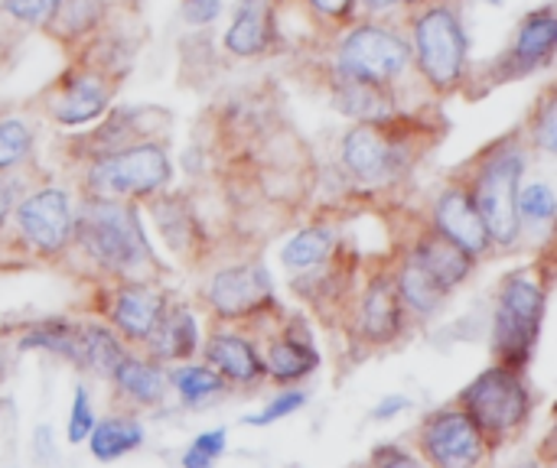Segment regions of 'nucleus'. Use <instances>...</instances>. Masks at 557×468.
<instances>
[{
  "instance_id": "f257e3e1",
  "label": "nucleus",
  "mask_w": 557,
  "mask_h": 468,
  "mask_svg": "<svg viewBox=\"0 0 557 468\" xmlns=\"http://www.w3.org/2000/svg\"><path fill=\"white\" fill-rule=\"evenodd\" d=\"M72 241H78L98 267L127 280H144V267H153L140 215L124 199L88 195L75 215Z\"/></svg>"
},
{
  "instance_id": "f03ea898",
  "label": "nucleus",
  "mask_w": 557,
  "mask_h": 468,
  "mask_svg": "<svg viewBox=\"0 0 557 468\" xmlns=\"http://www.w3.org/2000/svg\"><path fill=\"white\" fill-rule=\"evenodd\" d=\"M525 169V150L519 137L493 143L473 166V176L467 182L473 205L490 231V241L499 248H516L522 235L519 222V186Z\"/></svg>"
},
{
  "instance_id": "7ed1b4c3",
  "label": "nucleus",
  "mask_w": 557,
  "mask_h": 468,
  "mask_svg": "<svg viewBox=\"0 0 557 468\" xmlns=\"http://www.w3.org/2000/svg\"><path fill=\"white\" fill-rule=\"evenodd\" d=\"M411 59L437 94H454L470 65V42L460 10L450 0L414 7L411 16Z\"/></svg>"
},
{
  "instance_id": "20e7f679",
  "label": "nucleus",
  "mask_w": 557,
  "mask_h": 468,
  "mask_svg": "<svg viewBox=\"0 0 557 468\" xmlns=\"http://www.w3.org/2000/svg\"><path fill=\"white\" fill-rule=\"evenodd\" d=\"M548 309V283L535 277V270H516L503 280L493 326V352L496 365L522 371L535 352V339Z\"/></svg>"
},
{
  "instance_id": "39448f33",
  "label": "nucleus",
  "mask_w": 557,
  "mask_h": 468,
  "mask_svg": "<svg viewBox=\"0 0 557 468\" xmlns=\"http://www.w3.org/2000/svg\"><path fill=\"white\" fill-rule=\"evenodd\" d=\"M457 407L470 414V420L483 430L490 446H503L519 440L529 427L532 394L525 388L522 371L493 365L457 397Z\"/></svg>"
},
{
  "instance_id": "423d86ee",
  "label": "nucleus",
  "mask_w": 557,
  "mask_h": 468,
  "mask_svg": "<svg viewBox=\"0 0 557 468\" xmlns=\"http://www.w3.org/2000/svg\"><path fill=\"white\" fill-rule=\"evenodd\" d=\"M170 153L157 140H134L111 153L91 156L85 169L91 195L108 199H150L170 186Z\"/></svg>"
},
{
  "instance_id": "0eeeda50",
  "label": "nucleus",
  "mask_w": 557,
  "mask_h": 468,
  "mask_svg": "<svg viewBox=\"0 0 557 468\" xmlns=\"http://www.w3.org/2000/svg\"><path fill=\"white\" fill-rule=\"evenodd\" d=\"M339 156L356 182L392 186L411 169L414 147H411V137L395 127V114H388L382 121H359L343 137Z\"/></svg>"
},
{
  "instance_id": "6e6552de",
  "label": "nucleus",
  "mask_w": 557,
  "mask_h": 468,
  "mask_svg": "<svg viewBox=\"0 0 557 468\" xmlns=\"http://www.w3.org/2000/svg\"><path fill=\"white\" fill-rule=\"evenodd\" d=\"M411 65V46L385 23H356L339 36L336 46V75L388 85L398 81Z\"/></svg>"
},
{
  "instance_id": "1a4fd4ad",
  "label": "nucleus",
  "mask_w": 557,
  "mask_h": 468,
  "mask_svg": "<svg viewBox=\"0 0 557 468\" xmlns=\"http://www.w3.org/2000/svg\"><path fill=\"white\" fill-rule=\"evenodd\" d=\"M117 78L98 65H72L65 75H59V81L46 91L42 107L46 114L62 124V127H82V124H95L111 111V98H114Z\"/></svg>"
},
{
  "instance_id": "9d476101",
  "label": "nucleus",
  "mask_w": 557,
  "mask_h": 468,
  "mask_svg": "<svg viewBox=\"0 0 557 468\" xmlns=\"http://www.w3.org/2000/svg\"><path fill=\"white\" fill-rule=\"evenodd\" d=\"M13 218H16L20 241L36 254L52 257L72 244L75 212H72L69 192L59 186H46V189H36L26 199H20L13 205Z\"/></svg>"
},
{
  "instance_id": "9b49d317",
  "label": "nucleus",
  "mask_w": 557,
  "mask_h": 468,
  "mask_svg": "<svg viewBox=\"0 0 557 468\" xmlns=\"http://www.w3.org/2000/svg\"><path fill=\"white\" fill-rule=\"evenodd\" d=\"M418 450L421 456L437 468H467L480 466L486 459V437L470 420L463 407H447L431 414L418 430Z\"/></svg>"
},
{
  "instance_id": "f8f14e48",
  "label": "nucleus",
  "mask_w": 557,
  "mask_h": 468,
  "mask_svg": "<svg viewBox=\"0 0 557 468\" xmlns=\"http://www.w3.org/2000/svg\"><path fill=\"white\" fill-rule=\"evenodd\" d=\"M206 303L219 319H245L274 306L271 274L261 264H238L219 270L206 287Z\"/></svg>"
},
{
  "instance_id": "ddd939ff",
  "label": "nucleus",
  "mask_w": 557,
  "mask_h": 468,
  "mask_svg": "<svg viewBox=\"0 0 557 468\" xmlns=\"http://www.w3.org/2000/svg\"><path fill=\"white\" fill-rule=\"evenodd\" d=\"M434 231L441 238H447L450 244L463 248L473 257H483L493 248L490 231H486V225H483V218H480V212L473 205V195H470L467 182H460V179L450 182L437 195V202H434Z\"/></svg>"
},
{
  "instance_id": "4468645a",
  "label": "nucleus",
  "mask_w": 557,
  "mask_h": 468,
  "mask_svg": "<svg viewBox=\"0 0 557 468\" xmlns=\"http://www.w3.org/2000/svg\"><path fill=\"white\" fill-rule=\"evenodd\" d=\"M166 309V293L147 280H124L108 300V322L127 342H147Z\"/></svg>"
},
{
  "instance_id": "2eb2a0df",
  "label": "nucleus",
  "mask_w": 557,
  "mask_h": 468,
  "mask_svg": "<svg viewBox=\"0 0 557 468\" xmlns=\"http://www.w3.org/2000/svg\"><path fill=\"white\" fill-rule=\"evenodd\" d=\"M557 46V16L555 7H542L535 13H529L522 23H519V33L509 46V52L503 55V65H506V81L516 78V75H525V72H535L542 65L552 62Z\"/></svg>"
},
{
  "instance_id": "dca6fc26",
  "label": "nucleus",
  "mask_w": 557,
  "mask_h": 468,
  "mask_svg": "<svg viewBox=\"0 0 557 468\" xmlns=\"http://www.w3.org/2000/svg\"><path fill=\"white\" fill-rule=\"evenodd\" d=\"M408 309L395 290L392 277H375L359 300V332L372 345H388L401 339Z\"/></svg>"
},
{
  "instance_id": "f3484780",
  "label": "nucleus",
  "mask_w": 557,
  "mask_h": 468,
  "mask_svg": "<svg viewBox=\"0 0 557 468\" xmlns=\"http://www.w3.org/2000/svg\"><path fill=\"white\" fill-rule=\"evenodd\" d=\"M261 362H264V375L268 378H274L277 384H290V381H304L307 375L317 371L320 352L313 349L307 332L297 336V319H294L287 332L271 339V345H268Z\"/></svg>"
},
{
  "instance_id": "a211bd4d",
  "label": "nucleus",
  "mask_w": 557,
  "mask_h": 468,
  "mask_svg": "<svg viewBox=\"0 0 557 468\" xmlns=\"http://www.w3.org/2000/svg\"><path fill=\"white\" fill-rule=\"evenodd\" d=\"M271 3L274 0H242L235 10L232 26L225 29V52L238 59H251L271 49L274 26H271Z\"/></svg>"
},
{
  "instance_id": "6ab92c4d",
  "label": "nucleus",
  "mask_w": 557,
  "mask_h": 468,
  "mask_svg": "<svg viewBox=\"0 0 557 468\" xmlns=\"http://www.w3.org/2000/svg\"><path fill=\"white\" fill-rule=\"evenodd\" d=\"M206 362L235 384H255L258 378H264V362L255 352V345L238 336V332H215L206 342Z\"/></svg>"
},
{
  "instance_id": "aec40b11",
  "label": "nucleus",
  "mask_w": 557,
  "mask_h": 468,
  "mask_svg": "<svg viewBox=\"0 0 557 468\" xmlns=\"http://www.w3.org/2000/svg\"><path fill=\"white\" fill-rule=\"evenodd\" d=\"M117 394L124 401H131L134 407H157L163 397H166V371L160 368V362L153 358H134V355H124L121 365L114 368L111 375Z\"/></svg>"
},
{
  "instance_id": "412c9836",
  "label": "nucleus",
  "mask_w": 557,
  "mask_h": 468,
  "mask_svg": "<svg viewBox=\"0 0 557 468\" xmlns=\"http://www.w3.org/2000/svg\"><path fill=\"white\" fill-rule=\"evenodd\" d=\"M411 254L437 277V283L450 293V290H457L470 274H473V264H476V257L473 254H467L463 248H457V244H450L447 238H441L437 231H431V235H421L418 238V244L411 248Z\"/></svg>"
},
{
  "instance_id": "4be33fe9",
  "label": "nucleus",
  "mask_w": 557,
  "mask_h": 468,
  "mask_svg": "<svg viewBox=\"0 0 557 468\" xmlns=\"http://www.w3.org/2000/svg\"><path fill=\"white\" fill-rule=\"evenodd\" d=\"M150 349V358L166 365V362H186L193 358L196 345H199V332H196V319L189 309L176 306V309H163L157 329L150 332V339L144 342Z\"/></svg>"
},
{
  "instance_id": "5701e85b",
  "label": "nucleus",
  "mask_w": 557,
  "mask_h": 468,
  "mask_svg": "<svg viewBox=\"0 0 557 468\" xmlns=\"http://www.w3.org/2000/svg\"><path fill=\"white\" fill-rule=\"evenodd\" d=\"M104 16H108V0H59L55 13L42 29L62 46H78L101 29Z\"/></svg>"
},
{
  "instance_id": "b1692460",
  "label": "nucleus",
  "mask_w": 557,
  "mask_h": 468,
  "mask_svg": "<svg viewBox=\"0 0 557 468\" xmlns=\"http://www.w3.org/2000/svg\"><path fill=\"white\" fill-rule=\"evenodd\" d=\"M395 290L405 303L408 313L414 316H431L441 309V303L447 300V290L437 283V277L408 251V257L401 261V270L395 277Z\"/></svg>"
},
{
  "instance_id": "393cba45",
  "label": "nucleus",
  "mask_w": 557,
  "mask_h": 468,
  "mask_svg": "<svg viewBox=\"0 0 557 468\" xmlns=\"http://www.w3.org/2000/svg\"><path fill=\"white\" fill-rule=\"evenodd\" d=\"M333 104L356 121H382L395 114L388 85H372V81H356V78H339V75L333 78Z\"/></svg>"
},
{
  "instance_id": "a878e982",
  "label": "nucleus",
  "mask_w": 557,
  "mask_h": 468,
  "mask_svg": "<svg viewBox=\"0 0 557 468\" xmlns=\"http://www.w3.org/2000/svg\"><path fill=\"white\" fill-rule=\"evenodd\" d=\"M124 355L127 352L117 342L114 329L95 326V322L78 326V362H75L78 368H85V371H91L98 378H111Z\"/></svg>"
},
{
  "instance_id": "bb28decb",
  "label": "nucleus",
  "mask_w": 557,
  "mask_h": 468,
  "mask_svg": "<svg viewBox=\"0 0 557 468\" xmlns=\"http://www.w3.org/2000/svg\"><path fill=\"white\" fill-rule=\"evenodd\" d=\"M140 443H144V427L134 417H108L104 423H95L88 433L91 456L101 463H114L131 450H137Z\"/></svg>"
},
{
  "instance_id": "cd10ccee",
  "label": "nucleus",
  "mask_w": 557,
  "mask_h": 468,
  "mask_svg": "<svg viewBox=\"0 0 557 468\" xmlns=\"http://www.w3.org/2000/svg\"><path fill=\"white\" fill-rule=\"evenodd\" d=\"M333 254V231L330 228H307L287 241L281 251V261L290 274H310L323 267Z\"/></svg>"
},
{
  "instance_id": "c85d7f7f",
  "label": "nucleus",
  "mask_w": 557,
  "mask_h": 468,
  "mask_svg": "<svg viewBox=\"0 0 557 468\" xmlns=\"http://www.w3.org/2000/svg\"><path fill=\"white\" fill-rule=\"evenodd\" d=\"M20 349H39V352H49V355H59L65 362H78V322H69V319H46L39 326H33Z\"/></svg>"
},
{
  "instance_id": "c756f323",
  "label": "nucleus",
  "mask_w": 557,
  "mask_h": 468,
  "mask_svg": "<svg viewBox=\"0 0 557 468\" xmlns=\"http://www.w3.org/2000/svg\"><path fill=\"white\" fill-rule=\"evenodd\" d=\"M170 384L189 407H199L225 391V378L212 365H180L170 375Z\"/></svg>"
},
{
  "instance_id": "7c9ffc66",
  "label": "nucleus",
  "mask_w": 557,
  "mask_h": 468,
  "mask_svg": "<svg viewBox=\"0 0 557 468\" xmlns=\"http://www.w3.org/2000/svg\"><path fill=\"white\" fill-rule=\"evenodd\" d=\"M519 222L522 225H542L545 231L555 225L557 218V199L555 189L548 182H529V186H519Z\"/></svg>"
},
{
  "instance_id": "2f4dec72",
  "label": "nucleus",
  "mask_w": 557,
  "mask_h": 468,
  "mask_svg": "<svg viewBox=\"0 0 557 468\" xmlns=\"http://www.w3.org/2000/svg\"><path fill=\"white\" fill-rule=\"evenodd\" d=\"M29 153H33V130L16 117L0 121V173L23 166Z\"/></svg>"
},
{
  "instance_id": "473e14b6",
  "label": "nucleus",
  "mask_w": 557,
  "mask_h": 468,
  "mask_svg": "<svg viewBox=\"0 0 557 468\" xmlns=\"http://www.w3.org/2000/svg\"><path fill=\"white\" fill-rule=\"evenodd\" d=\"M532 143L542 150V153H555L557 150V98L555 88H548L532 114Z\"/></svg>"
},
{
  "instance_id": "72a5a7b5",
  "label": "nucleus",
  "mask_w": 557,
  "mask_h": 468,
  "mask_svg": "<svg viewBox=\"0 0 557 468\" xmlns=\"http://www.w3.org/2000/svg\"><path fill=\"white\" fill-rule=\"evenodd\" d=\"M225 440L228 433L225 430H209V433H199L193 440V446L183 453V466L186 468H206L212 466L222 453H225Z\"/></svg>"
},
{
  "instance_id": "f704fd0d",
  "label": "nucleus",
  "mask_w": 557,
  "mask_h": 468,
  "mask_svg": "<svg viewBox=\"0 0 557 468\" xmlns=\"http://www.w3.org/2000/svg\"><path fill=\"white\" fill-rule=\"evenodd\" d=\"M0 7H3V13L10 20H16L23 26H39L42 29L49 23V16L55 13L59 0H0Z\"/></svg>"
},
{
  "instance_id": "c9c22d12",
  "label": "nucleus",
  "mask_w": 557,
  "mask_h": 468,
  "mask_svg": "<svg viewBox=\"0 0 557 468\" xmlns=\"http://www.w3.org/2000/svg\"><path fill=\"white\" fill-rule=\"evenodd\" d=\"M307 404V394L304 391H281L261 414H255V417H248L245 423L248 427H271V423H277V420H284V417H290L294 410H300Z\"/></svg>"
},
{
  "instance_id": "e433bc0d",
  "label": "nucleus",
  "mask_w": 557,
  "mask_h": 468,
  "mask_svg": "<svg viewBox=\"0 0 557 468\" xmlns=\"http://www.w3.org/2000/svg\"><path fill=\"white\" fill-rule=\"evenodd\" d=\"M95 427V410H91V401H88V391L85 388H75V397H72V417H69V443L78 446L88 440Z\"/></svg>"
},
{
  "instance_id": "4c0bfd02",
  "label": "nucleus",
  "mask_w": 557,
  "mask_h": 468,
  "mask_svg": "<svg viewBox=\"0 0 557 468\" xmlns=\"http://www.w3.org/2000/svg\"><path fill=\"white\" fill-rule=\"evenodd\" d=\"M180 7L189 26H209L222 13V0H180Z\"/></svg>"
},
{
  "instance_id": "58836bf2",
  "label": "nucleus",
  "mask_w": 557,
  "mask_h": 468,
  "mask_svg": "<svg viewBox=\"0 0 557 468\" xmlns=\"http://www.w3.org/2000/svg\"><path fill=\"white\" fill-rule=\"evenodd\" d=\"M320 20H330V23H349L352 10H356V0H304Z\"/></svg>"
},
{
  "instance_id": "ea45409f",
  "label": "nucleus",
  "mask_w": 557,
  "mask_h": 468,
  "mask_svg": "<svg viewBox=\"0 0 557 468\" xmlns=\"http://www.w3.org/2000/svg\"><path fill=\"white\" fill-rule=\"evenodd\" d=\"M408 407H411V401H408V397L392 394V397H385L382 404H375L372 417H375V420H392V417H398V414H401V410H408Z\"/></svg>"
},
{
  "instance_id": "a19ab883",
  "label": "nucleus",
  "mask_w": 557,
  "mask_h": 468,
  "mask_svg": "<svg viewBox=\"0 0 557 468\" xmlns=\"http://www.w3.org/2000/svg\"><path fill=\"white\" fill-rule=\"evenodd\" d=\"M13 205H16V186L10 179H0V231L13 215Z\"/></svg>"
},
{
  "instance_id": "79ce46f5",
  "label": "nucleus",
  "mask_w": 557,
  "mask_h": 468,
  "mask_svg": "<svg viewBox=\"0 0 557 468\" xmlns=\"http://www.w3.org/2000/svg\"><path fill=\"white\" fill-rule=\"evenodd\" d=\"M372 463H375V466H385V463H388V466H401V463H405V466H414L418 459L408 456L405 450H379V453H372Z\"/></svg>"
},
{
  "instance_id": "37998d69",
  "label": "nucleus",
  "mask_w": 557,
  "mask_h": 468,
  "mask_svg": "<svg viewBox=\"0 0 557 468\" xmlns=\"http://www.w3.org/2000/svg\"><path fill=\"white\" fill-rule=\"evenodd\" d=\"M356 3H362L369 13H382V10H388V7H395L392 0H356Z\"/></svg>"
},
{
  "instance_id": "c03bdc74",
  "label": "nucleus",
  "mask_w": 557,
  "mask_h": 468,
  "mask_svg": "<svg viewBox=\"0 0 557 468\" xmlns=\"http://www.w3.org/2000/svg\"><path fill=\"white\" fill-rule=\"evenodd\" d=\"M392 3H405V7H411V10H414V7H421V3H431V0H392Z\"/></svg>"
},
{
  "instance_id": "a18cd8bd",
  "label": "nucleus",
  "mask_w": 557,
  "mask_h": 468,
  "mask_svg": "<svg viewBox=\"0 0 557 468\" xmlns=\"http://www.w3.org/2000/svg\"><path fill=\"white\" fill-rule=\"evenodd\" d=\"M490 3H503V0H490Z\"/></svg>"
}]
</instances>
